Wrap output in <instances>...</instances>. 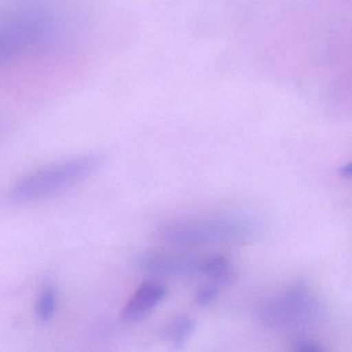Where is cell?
I'll use <instances>...</instances> for the list:
<instances>
[{
	"mask_svg": "<svg viewBox=\"0 0 352 352\" xmlns=\"http://www.w3.org/2000/svg\"><path fill=\"white\" fill-rule=\"evenodd\" d=\"M102 164V158L94 154L48 164L19 179L14 185L13 197L26 203L48 199L89 178Z\"/></svg>",
	"mask_w": 352,
	"mask_h": 352,
	"instance_id": "obj_1",
	"label": "cell"
},
{
	"mask_svg": "<svg viewBox=\"0 0 352 352\" xmlns=\"http://www.w3.org/2000/svg\"><path fill=\"white\" fill-rule=\"evenodd\" d=\"M247 234L248 228L244 222L223 217L168 224L160 232V238L166 242L185 246L234 242Z\"/></svg>",
	"mask_w": 352,
	"mask_h": 352,
	"instance_id": "obj_2",
	"label": "cell"
},
{
	"mask_svg": "<svg viewBox=\"0 0 352 352\" xmlns=\"http://www.w3.org/2000/svg\"><path fill=\"white\" fill-rule=\"evenodd\" d=\"M322 312V304L312 290L304 284H294L265 309L263 318L270 327L302 329L320 318Z\"/></svg>",
	"mask_w": 352,
	"mask_h": 352,
	"instance_id": "obj_3",
	"label": "cell"
},
{
	"mask_svg": "<svg viewBox=\"0 0 352 352\" xmlns=\"http://www.w3.org/2000/svg\"><path fill=\"white\" fill-rule=\"evenodd\" d=\"M49 19L38 10H26L11 16L0 25V65L38 42L49 30Z\"/></svg>",
	"mask_w": 352,
	"mask_h": 352,
	"instance_id": "obj_4",
	"label": "cell"
},
{
	"mask_svg": "<svg viewBox=\"0 0 352 352\" xmlns=\"http://www.w3.org/2000/svg\"><path fill=\"white\" fill-rule=\"evenodd\" d=\"M166 296V288L157 281L144 282L133 292L122 310L125 322L135 323L147 318Z\"/></svg>",
	"mask_w": 352,
	"mask_h": 352,
	"instance_id": "obj_5",
	"label": "cell"
},
{
	"mask_svg": "<svg viewBox=\"0 0 352 352\" xmlns=\"http://www.w3.org/2000/svg\"><path fill=\"white\" fill-rule=\"evenodd\" d=\"M138 263L141 269L150 273L190 276L201 274L203 259H184L166 255L146 254L140 257Z\"/></svg>",
	"mask_w": 352,
	"mask_h": 352,
	"instance_id": "obj_6",
	"label": "cell"
},
{
	"mask_svg": "<svg viewBox=\"0 0 352 352\" xmlns=\"http://www.w3.org/2000/svg\"><path fill=\"white\" fill-rule=\"evenodd\" d=\"M197 321L186 315H178L175 318L162 325L158 331V336L164 341L172 344L177 350L183 349L195 329Z\"/></svg>",
	"mask_w": 352,
	"mask_h": 352,
	"instance_id": "obj_7",
	"label": "cell"
},
{
	"mask_svg": "<svg viewBox=\"0 0 352 352\" xmlns=\"http://www.w3.org/2000/svg\"><path fill=\"white\" fill-rule=\"evenodd\" d=\"M201 274L213 280L214 284L218 286L230 283L236 279V271L228 259L222 255L203 259Z\"/></svg>",
	"mask_w": 352,
	"mask_h": 352,
	"instance_id": "obj_8",
	"label": "cell"
},
{
	"mask_svg": "<svg viewBox=\"0 0 352 352\" xmlns=\"http://www.w3.org/2000/svg\"><path fill=\"white\" fill-rule=\"evenodd\" d=\"M57 306V290L53 284H46L41 289L36 302V314L38 320L48 322L54 315Z\"/></svg>",
	"mask_w": 352,
	"mask_h": 352,
	"instance_id": "obj_9",
	"label": "cell"
},
{
	"mask_svg": "<svg viewBox=\"0 0 352 352\" xmlns=\"http://www.w3.org/2000/svg\"><path fill=\"white\" fill-rule=\"evenodd\" d=\"M219 296V288L216 284L201 286L195 294V302L199 306L207 307L213 304Z\"/></svg>",
	"mask_w": 352,
	"mask_h": 352,
	"instance_id": "obj_10",
	"label": "cell"
},
{
	"mask_svg": "<svg viewBox=\"0 0 352 352\" xmlns=\"http://www.w3.org/2000/svg\"><path fill=\"white\" fill-rule=\"evenodd\" d=\"M294 350L296 351L319 352L325 351V348L314 340L300 338L294 342Z\"/></svg>",
	"mask_w": 352,
	"mask_h": 352,
	"instance_id": "obj_11",
	"label": "cell"
},
{
	"mask_svg": "<svg viewBox=\"0 0 352 352\" xmlns=\"http://www.w3.org/2000/svg\"><path fill=\"white\" fill-rule=\"evenodd\" d=\"M340 173H341L342 176L346 177V178H350L352 174L351 164H347L342 166V168H340Z\"/></svg>",
	"mask_w": 352,
	"mask_h": 352,
	"instance_id": "obj_12",
	"label": "cell"
}]
</instances>
